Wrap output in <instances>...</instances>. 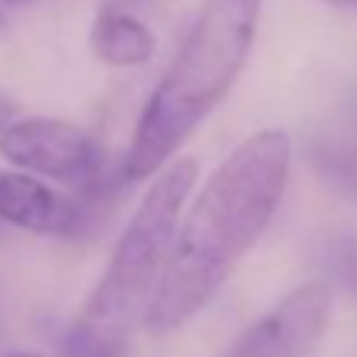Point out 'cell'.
Returning <instances> with one entry per match:
<instances>
[{
  "label": "cell",
  "mask_w": 357,
  "mask_h": 357,
  "mask_svg": "<svg viewBox=\"0 0 357 357\" xmlns=\"http://www.w3.org/2000/svg\"><path fill=\"white\" fill-rule=\"evenodd\" d=\"M3 29H7V20H3V16H0V35H3Z\"/></svg>",
  "instance_id": "cell-13"
},
{
  "label": "cell",
  "mask_w": 357,
  "mask_h": 357,
  "mask_svg": "<svg viewBox=\"0 0 357 357\" xmlns=\"http://www.w3.org/2000/svg\"><path fill=\"white\" fill-rule=\"evenodd\" d=\"M291 174V139L263 130L215 168L202 193L177 225L165 275L146 310L152 335L181 329L225 284L234 263L269 228Z\"/></svg>",
  "instance_id": "cell-1"
},
{
  "label": "cell",
  "mask_w": 357,
  "mask_h": 357,
  "mask_svg": "<svg viewBox=\"0 0 357 357\" xmlns=\"http://www.w3.org/2000/svg\"><path fill=\"white\" fill-rule=\"evenodd\" d=\"M263 0H206L183 47L146 101L123 174L139 181L165 168L171 155L212 114L241 76L257 38Z\"/></svg>",
  "instance_id": "cell-2"
},
{
  "label": "cell",
  "mask_w": 357,
  "mask_h": 357,
  "mask_svg": "<svg viewBox=\"0 0 357 357\" xmlns=\"http://www.w3.org/2000/svg\"><path fill=\"white\" fill-rule=\"evenodd\" d=\"M13 117H16V105L0 92V130H7L10 123H13Z\"/></svg>",
  "instance_id": "cell-10"
},
{
  "label": "cell",
  "mask_w": 357,
  "mask_h": 357,
  "mask_svg": "<svg viewBox=\"0 0 357 357\" xmlns=\"http://www.w3.org/2000/svg\"><path fill=\"white\" fill-rule=\"evenodd\" d=\"M0 155L22 171L73 187H86L98 174V149L92 136L54 117L13 121L7 130H0Z\"/></svg>",
  "instance_id": "cell-4"
},
{
  "label": "cell",
  "mask_w": 357,
  "mask_h": 357,
  "mask_svg": "<svg viewBox=\"0 0 357 357\" xmlns=\"http://www.w3.org/2000/svg\"><path fill=\"white\" fill-rule=\"evenodd\" d=\"M329 303L332 294L323 282L301 284L243 329L222 357H310L329 323Z\"/></svg>",
  "instance_id": "cell-5"
},
{
  "label": "cell",
  "mask_w": 357,
  "mask_h": 357,
  "mask_svg": "<svg viewBox=\"0 0 357 357\" xmlns=\"http://www.w3.org/2000/svg\"><path fill=\"white\" fill-rule=\"evenodd\" d=\"M332 7H348V10H357V0H326Z\"/></svg>",
  "instance_id": "cell-11"
},
{
  "label": "cell",
  "mask_w": 357,
  "mask_h": 357,
  "mask_svg": "<svg viewBox=\"0 0 357 357\" xmlns=\"http://www.w3.org/2000/svg\"><path fill=\"white\" fill-rule=\"evenodd\" d=\"M329 272L342 282L348 294L357 297V237L344 234L329 250Z\"/></svg>",
  "instance_id": "cell-9"
},
{
  "label": "cell",
  "mask_w": 357,
  "mask_h": 357,
  "mask_svg": "<svg viewBox=\"0 0 357 357\" xmlns=\"http://www.w3.org/2000/svg\"><path fill=\"white\" fill-rule=\"evenodd\" d=\"M196 181L193 158H177L146 190L139 209L114 247L105 275L89 294L82 323L127 342L130 329L146 319V310L165 275L177 237V218Z\"/></svg>",
  "instance_id": "cell-3"
},
{
  "label": "cell",
  "mask_w": 357,
  "mask_h": 357,
  "mask_svg": "<svg viewBox=\"0 0 357 357\" xmlns=\"http://www.w3.org/2000/svg\"><path fill=\"white\" fill-rule=\"evenodd\" d=\"M7 3H26V0H7Z\"/></svg>",
  "instance_id": "cell-14"
},
{
  "label": "cell",
  "mask_w": 357,
  "mask_h": 357,
  "mask_svg": "<svg viewBox=\"0 0 357 357\" xmlns=\"http://www.w3.org/2000/svg\"><path fill=\"white\" fill-rule=\"evenodd\" d=\"M0 218L32 234L67 237L76 234L82 212L73 199L29 174L0 171Z\"/></svg>",
  "instance_id": "cell-6"
},
{
  "label": "cell",
  "mask_w": 357,
  "mask_h": 357,
  "mask_svg": "<svg viewBox=\"0 0 357 357\" xmlns=\"http://www.w3.org/2000/svg\"><path fill=\"white\" fill-rule=\"evenodd\" d=\"M92 51L111 67H139L155 51V35L136 16L121 10H105L92 29Z\"/></svg>",
  "instance_id": "cell-7"
},
{
  "label": "cell",
  "mask_w": 357,
  "mask_h": 357,
  "mask_svg": "<svg viewBox=\"0 0 357 357\" xmlns=\"http://www.w3.org/2000/svg\"><path fill=\"white\" fill-rule=\"evenodd\" d=\"M123 342L111 338L105 332L86 326L82 319H76V326L63 338V357H121Z\"/></svg>",
  "instance_id": "cell-8"
},
{
  "label": "cell",
  "mask_w": 357,
  "mask_h": 357,
  "mask_svg": "<svg viewBox=\"0 0 357 357\" xmlns=\"http://www.w3.org/2000/svg\"><path fill=\"white\" fill-rule=\"evenodd\" d=\"M0 357H41V354H32V351H13V354H0Z\"/></svg>",
  "instance_id": "cell-12"
}]
</instances>
